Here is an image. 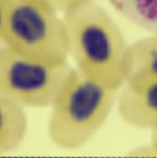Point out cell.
<instances>
[{"mask_svg":"<svg viewBox=\"0 0 157 158\" xmlns=\"http://www.w3.org/2000/svg\"><path fill=\"white\" fill-rule=\"evenodd\" d=\"M63 17L69 55L76 70L106 88L119 91L127 78L130 45L115 20L96 2Z\"/></svg>","mask_w":157,"mask_h":158,"instance_id":"6da1fadb","label":"cell"},{"mask_svg":"<svg viewBox=\"0 0 157 158\" xmlns=\"http://www.w3.org/2000/svg\"><path fill=\"white\" fill-rule=\"evenodd\" d=\"M118 91L73 69L50 107L47 133L52 144L68 151L86 145L107 121Z\"/></svg>","mask_w":157,"mask_h":158,"instance_id":"7a4b0ae2","label":"cell"},{"mask_svg":"<svg viewBox=\"0 0 157 158\" xmlns=\"http://www.w3.org/2000/svg\"><path fill=\"white\" fill-rule=\"evenodd\" d=\"M3 45L35 61L67 63V30L63 15L45 0H0Z\"/></svg>","mask_w":157,"mask_h":158,"instance_id":"3957f363","label":"cell"},{"mask_svg":"<svg viewBox=\"0 0 157 158\" xmlns=\"http://www.w3.org/2000/svg\"><path fill=\"white\" fill-rule=\"evenodd\" d=\"M73 69L35 61L0 45V97L24 108L50 107Z\"/></svg>","mask_w":157,"mask_h":158,"instance_id":"277c9868","label":"cell"},{"mask_svg":"<svg viewBox=\"0 0 157 158\" xmlns=\"http://www.w3.org/2000/svg\"><path fill=\"white\" fill-rule=\"evenodd\" d=\"M116 105L120 118L130 127L157 130V79L125 82Z\"/></svg>","mask_w":157,"mask_h":158,"instance_id":"5b68a950","label":"cell"},{"mask_svg":"<svg viewBox=\"0 0 157 158\" xmlns=\"http://www.w3.org/2000/svg\"><path fill=\"white\" fill-rule=\"evenodd\" d=\"M28 129V118L24 107L0 97V155L20 148Z\"/></svg>","mask_w":157,"mask_h":158,"instance_id":"8992f818","label":"cell"},{"mask_svg":"<svg viewBox=\"0 0 157 158\" xmlns=\"http://www.w3.org/2000/svg\"><path fill=\"white\" fill-rule=\"evenodd\" d=\"M157 79V34L130 44L126 81Z\"/></svg>","mask_w":157,"mask_h":158,"instance_id":"52a82bcc","label":"cell"},{"mask_svg":"<svg viewBox=\"0 0 157 158\" xmlns=\"http://www.w3.org/2000/svg\"><path fill=\"white\" fill-rule=\"evenodd\" d=\"M117 13L134 26L157 34V0H109Z\"/></svg>","mask_w":157,"mask_h":158,"instance_id":"ba28073f","label":"cell"},{"mask_svg":"<svg viewBox=\"0 0 157 158\" xmlns=\"http://www.w3.org/2000/svg\"><path fill=\"white\" fill-rule=\"evenodd\" d=\"M59 13L66 14L77 8L96 2V0H45Z\"/></svg>","mask_w":157,"mask_h":158,"instance_id":"9c48e42d","label":"cell"},{"mask_svg":"<svg viewBox=\"0 0 157 158\" xmlns=\"http://www.w3.org/2000/svg\"><path fill=\"white\" fill-rule=\"evenodd\" d=\"M150 146L154 151L155 154L157 156V130L151 131V142H150Z\"/></svg>","mask_w":157,"mask_h":158,"instance_id":"30bf717a","label":"cell"},{"mask_svg":"<svg viewBox=\"0 0 157 158\" xmlns=\"http://www.w3.org/2000/svg\"><path fill=\"white\" fill-rule=\"evenodd\" d=\"M1 26H2V8H1V2H0V45H3L2 39V35H1Z\"/></svg>","mask_w":157,"mask_h":158,"instance_id":"8fae6325","label":"cell"}]
</instances>
